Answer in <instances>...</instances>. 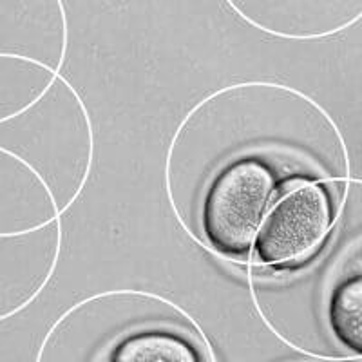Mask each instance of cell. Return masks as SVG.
<instances>
[{"label":"cell","instance_id":"3957f363","mask_svg":"<svg viewBox=\"0 0 362 362\" xmlns=\"http://www.w3.org/2000/svg\"><path fill=\"white\" fill-rule=\"evenodd\" d=\"M109 362H202V357L192 342L181 335L147 329L118 342Z\"/></svg>","mask_w":362,"mask_h":362},{"label":"cell","instance_id":"277c9868","mask_svg":"<svg viewBox=\"0 0 362 362\" xmlns=\"http://www.w3.org/2000/svg\"><path fill=\"white\" fill-rule=\"evenodd\" d=\"M328 322L334 337L362 357V276L335 286L328 303Z\"/></svg>","mask_w":362,"mask_h":362},{"label":"cell","instance_id":"7a4b0ae2","mask_svg":"<svg viewBox=\"0 0 362 362\" xmlns=\"http://www.w3.org/2000/svg\"><path fill=\"white\" fill-rule=\"evenodd\" d=\"M334 221L322 183L297 181L272 203L254 243L257 261L276 270L299 267L325 243Z\"/></svg>","mask_w":362,"mask_h":362},{"label":"cell","instance_id":"6da1fadb","mask_svg":"<svg viewBox=\"0 0 362 362\" xmlns=\"http://www.w3.org/2000/svg\"><path fill=\"white\" fill-rule=\"evenodd\" d=\"M276 174L263 161L243 158L228 165L210 183L203 203L206 241L221 254H247L276 202Z\"/></svg>","mask_w":362,"mask_h":362}]
</instances>
